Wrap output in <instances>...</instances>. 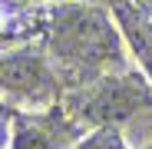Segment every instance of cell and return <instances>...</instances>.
<instances>
[{
  "label": "cell",
  "mask_w": 152,
  "mask_h": 149,
  "mask_svg": "<svg viewBox=\"0 0 152 149\" xmlns=\"http://www.w3.org/2000/svg\"><path fill=\"white\" fill-rule=\"evenodd\" d=\"M0 4H4V7H7V4H10V7H23L27 0H0Z\"/></svg>",
  "instance_id": "cell-8"
},
{
  "label": "cell",
  "mask_w": 152,
  "mask_h": 149,
  "mask_svg": "<svg viewBox=\"0 0 152 149\" xmlns=\"http://www.w3.org/2000/svg\"><path fill=\"white\" fill-rule=\"evenodd\" d=\"M145 113H152V83L132 66L80 86L73 99V116L89 126L122 129Z\"/></svg>",
  "instance_id": "cell-2"
},
{
  "label": "cell",
  "mask_w": 152,
  "mask_h": 149,
  "mask_svg": "<svg viewBox=\"0 0 152 149\" xmlns=\"http://www.w3.org/2000/svg\"><path fill=\"white\" fill-rule=\"evenodd\" d=\"M13 119H17V109L7 103V99H0V149L10 146V136H13Z\"/></svg>",
  "instance_id": "cell-7"
},
{
  "label": "cell",
  "mask_w": 152,
  "mask_h": 149,
  "mask_svg": "<svg viewBox=\"0 0 152 149\" xmlns=\"http://www.w3.org/2000/svg\"><path fill=\"white\" fill-rule=\"evenodd\" d=\"M69 149H129V142H126V133L116 126H93Z\"/></svg>",
  "instance_id": "cell-6"
},
{
  "label": "cell",
  "mask_w": 152,
  "mask_h": 149,
  "mask_svg": "<svg viewBox=\"0 0 152 149\" xmlns=\"http://www.w3.org/2000/svg\"><path fill=\"white\" fill-rule=\"evenodd\" d=\"M43 30L50 63L60 80L76 90L129 66V46L113 10L96 4H56Z\"/></svg>",
  "instance_id": "cell-1"
},
{
  "label": "cell",
  "mask_w": 152,
  "mask_h": 149,
  "mask_svg": "<svg viewBox=\"0 0 152 149\" xmlns=\"http://www.w3.org/2000/svg\"><path fill=\"white\" fill-rule=\"evenodd\" d=\"M142 149H152V139H149V142H145V146H142Z\"/></svg>",
  "instance_id": "cell-9"
},
{
  "label": "cell",
  "mask_w": 152,
  "mask_h": 149,
  "mask_svg": "<svg viewBox=\"0 0 152 149\" xmlns=\"http://www.w3.org/2000/svg\"><path fill=\"white\" fill-rule=\"evenodd\" d=\"M60 73L50 63V57L37 46H10L0 50V99L20 106H53L60 96Z\"/></svg>",
  "instance_id": "cell-3"
},
{
  "label": "cell",
  "mask_w": 152,
  "mask_h": 149,
  "mask_svg": "<svg viewBox=\"0 0 152 149\" xmlns=\"http://www.w3.org/2000/svg\"><path fill=\"white\" fill-rule=\"evenodd\" d=\"M113 17L122 30V40L136 57V70L152 83V13H145L136 0H116Z\"/></svg>",
  "instance_id": "cell-5"
},
{
  "label": "cell",
  "mask_w": 152,
  "mask_h": 149,
  "mask_svg": "<svg viewBox=\"0 0 152 149\" xmlns=\"http://www.w3.org/2000/svg\"><path fill=\"white\" fill-rule=\"evenodd\" d=\"M69 123L53 113H20L13 119V136L7 149H69Z\"/></svg>",
  "instance_id": "cell-4"
}]
</instances>
